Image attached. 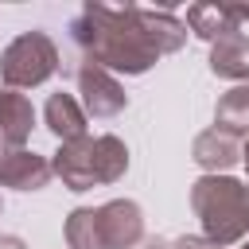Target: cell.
<instances>
[{
    "instance_id": "8fae6325",
    "label": "cell",
    "mask_w": 249,
    "mask_h": 249,
    "mask_svg": "<svg viewBox=\"0 0 249 249\" xmlns=\"http://www.w3.org/2000/svg\"><path fill=\"white\" fill-rule=\"evenodd\" d=\"M206 62H210V74L245 86L249 82V35H241V31L222 35L218 43H210V58Z\"/></svg>"
},
{
    "instance_id": "7a4b0ae2",
    "label": "cell",
    "mask_w": 249,
    "mask_h": 249,
    "mask_svg": "<svg viewBox=\"0 0 249 249\" xmlns=\"http://www.w3.org/2000/svg\"><path fill=\"white\" fill-rule=\"evenodd\" d=\"M51 171L62 179L66 191H93V187H109L117 179H124L128 171V148L121 136L105 132V136H82L70 144H58Z\"/></svg>"
},
{
    "instance_id": "5b68a950",
    "label": "cell",
    "mask_w": 249,
    "mask_h": 249,
    "mask_svg": "<svg viewBox=\"0 0 249 249\" xmlns=\"http://www.w3.org/2000/svg\"><path fill=\"white\" fill-rule=\"evenodd\" d=\"M58 47L47 31H23L16 35L0 54V82L8 89H31L43 86L58 70Z\"/></svg>"
},
{
    "instance_id": "8992f818",
    "label": "cell",
    "mask_w": 249,
    "mask_h": 249,
    "mask_svg": "<svg viewBox=\"0 0 249 249\" xmlns=\"http://www.w3.org/2000/svg\"><path fill=\"white\" fill-rule=\"evenodd\" d=\"M74 82H78V105L86 109V117H97V121H109L117 113H124L128 105V93L124 86L117 82V74L101 70L97 62H78L74 66Z\"/></svg>"
},
{
    "instance_id": "277c9868",
    "label": "cell",
    "mask_w": 249,
    "mask_h": 249,
    "mask_svg": "<svg viewBox=\"0 0 249 249\" xmlns=\"http://www.w3.org/2000/svg\"><path fill=\"white\" fill-rule=\"evenodd\" d=\"M144 241V210L132 198H109L105 206H78L66 218L70 249H136Z\"/></svg>"
},
{
    "instance_id": "9c48e42d",
    "label": "cell",
    "mask_w": 249,
    "mask_h": 249,
    "mask_svg": "<svg viewBox=\"0 0 249 249\" xmlns=\"http://www.w3.org/2000/svg\"><path fill=\"white\" fill-rule=\"evenodd\" d=\"M35 128V109L19 89H0V144L23 148Z\"/></svg>"
},
{
    "instance_id": "30bf717a",
    "label": "cell",
    "mask_w": 249,
    "mask_h": 249,
    "mask_svg": "<svg viewBox=\"0 0 249 249\" xmlns=\"http://www.w3.org/2000/svg\"><path fill=\"white\" fill-rule=\"evenodd\" d=\"M43 121H47V128L58 136V144H70V140H82V136H89L86 132V109L78 105V97L74 93H51L47 97V105H43Z\"/></svg>"
},
{
    "instance_id": "7c38bea8",
    "label": "cell",
    "mask_w": 249,
    "mask_h": 249,
    "mask_svg": "<svg viewBox=\"0 0 249 249\" xmlns=\"http://www.w3.org/2000/svg\"><path fill=\"white\" fill-rule=\"evenodd\" d=\"M214 128L230 132V136H249V82L233 86L218 97L214 105Z\"/></svg>"
},
{
    "instance_id": "9a60e30c",
    "label": "cell",
    "mask_w": 249,
    "mask_h": 249,
    "mask_svg": "<svg viewBox=\"0 0 249 249\" xmlns=\"http://www.w3.org/2000/svg\"><path fill=\"white\" fill-rule=\"evenodd\" d=\"M0 249H27V245H23V237H16V233H0Z\"/></svg>"
},
{
    "instance_id": "4fadbf2b",
    "label": "cell",
    "mask_w": 249,
    "mask_h": 249,
    "mask_svg": "<svg viewBox=\"0 0 249 249\" xmlns=\"http://www.w3.org/2000/svg\"><path fill=\"white\" fill-rule=\"evenodd\" d=\"M187 31H195L198 39H206V43H218L222 35H233L237 27H233V19H230V12H226V4H195V8H187Z\"/></svg>"
},
{
    "instance_id": "6da1fadb",
    "label": "cell",
    "mask_w": 249,
    "mask_h": 249,
    "mask_svg": "<svg viewBox=\"0 0 249 249\" xmlns=\"http://www.w3.org/2000/svg\"><path fill=\"white\" fill-rule=\"evenodd\" d=\"M70 39L86 62H97L109 74H148L160 58L152 35L140 23L136 4H82V12L70 19Z\"/></svg>"
},
{
    "instance_id": "52a82bcc",
    "label": "cell",
    "mask_w": 249,
    "mask_h": 249,
    "mask_svg": "<svg viewBox=\"0 0 249 249\" xmlns=\"http://www.w3.org/2000/svg\"><path fill=\"white\" fill-rule=\"evenodd\" d=\"M51 160L31 148H4L0 152V187L12 191H43L51 183Z\"/></svg>"
},
{
    "instance_id": "2e32d148",
    "label": "cell",
    "mask_w": 249,
    "mask_h": 249,
    "mask_svg": "<svg viewBox=\"0 0 249 249\" xmlns=\"http://www.w3.org/2000/svg\"><path fill=\"white\" fill-rule=\"evenodd\" d=\"M140 249H171V241H167V237H148Z\"/></svg>"
},
{
    "instance_id": "ffe728a7",
    "label": "cell",
    "mask_w": 249,
    "mask_h": 249,
    "mask_svg": "<svg viewBox=\"0 0 249 249\" xmlns=\"http://www.w3.org/2000/svg\"><path fill=\"white\" fill-rule=\"evenodd\" d=\"M245 187H249V183H245Z\"/></svg>"
},
{
    "instance_id": "ba28073f",
    "label": "cell",
    "mask_w": 249,
    "mask_h": 249,
    "mask_svg": "<svg viewBox=\"0 0 249 249\" xmlns=\"http://www.w3.org/2000/svg\"><path fill=\"white\" fill-rule=\"evenodd\" d=\"M191 160H195L206 175H226V171L241 160V144H237V136H230V132H222V128H206V132L195 136Z\"/></svg>"
},
{
    "instance_id": "3957f363",
    "label": "cell",
    "mask_w": 249,
    "mask_h": 249,
    "mask_svg": "<svg viewBox=\"0 0 249 249\" xmlns=\"http://www.w3.org/2000/svg\"><path fill=\"white\" fill-rule=\"evenodd\" d=\"M191 206L202 222V237L214 241L218 249H230L249 233V187L233 175L195 179Z\"/></svg>"
},
{
    "instance_id": "5bb4252c",
    "label": "cell",
    "mask_w": 249,
    "mask_h": 249,
    "mask_svg": "<svg viewBox=\"0 0 249 249\" xmlns=\"http://www.w3.org/2000/svg\"><path fill=\"white\" fill-rule=\"evenodd\" d=\"M171 249H218V245L206 241V237H198V233H183V237L171 241Z\"/></svg>"
},
{
    "instance_id": "d6986e66",
    "label": "cell",
    "mask_w": 249,
    "mask_h": 249,
    "mask_svg": "<svg viewBox=\"0 0 249 249\" xmlns=\"http://www.w3.org/2000/svg\"><path fill=\"white\" fill-rule=\"evenodd\" d=\"M241 249H249V245H241Z\"/></svg>"
},
{
    "instance_id": "e0dca14e",
    "label": "cell",
    "mask_w": 249,
    "mask_h": 249,
    "mask_svg": "<svg viewBox=\"0 0 249 249\" xmlns=\"http://www.w3.org/2000/svg\"><path fill=\"white\" fill-rule=\"evenodd\" d=\"M241 160H245V167H249V136H245V144H241Z\"/></svg>"
},
{
    "instance_id": "ac0fdd59",
    "label": "cell",
    "mask_w": 249,
    "mask_h": 249,
    "mask_svg": "<svg viewBox=\"0 0 249 249\" xmlns=\"http://www.w3.org/2000/svg\"><path fill=\"white\" fill-rule=\"evenodd\" d=\"M0 210H4V202H0Z\"/></svg>"
}]
</instances>
